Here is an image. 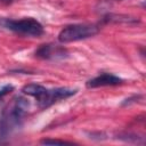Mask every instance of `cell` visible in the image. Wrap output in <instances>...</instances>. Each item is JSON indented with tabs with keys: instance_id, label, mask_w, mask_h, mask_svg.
I'll return each instance as SVG.
<instances>
[{
	"instance_id": "6",
	"label": "cell",
	"mask_w": 146,
	"mask_h": 146,
	"mask_svg": "<svg viewBox=\"0 0 146 146\" xmlns=\"http://www.w3.org/2000/svg\"><path fill=\"white\" fill-rule=\"evenodd\" d=\"M41 144H44V145H67L71 143L65 141V140H58V139H43V140H41Z\"/></svg>"
},
{
	"instance_id": "4",
	"label": "cell",
	"mask_w": 146,
	"mask_h": 146,
	"mask_svg": "<svg viewBox=\"0 0 146 146\" xmlns=\"http://www.w3.org/2000/svg\"><path fill=\"white\" fill-rule=\"evenodd\" d=\"M122 80L113 74L103 73L87 82L88 88H98V87H106V86H117L121 84Z\"/></svg>"
},
{
	"instance_id": "8",
	"label": "cell",
	"mask_w": 146,
	"mask_h": 146,
	"mask_svg": "<svg viewBox=\"0 0 146 146\" xmlns=\"http://www.w3.org/2000/svg\"><path fill=\"white\" fill-rule=\"evenodd\" d=\"M115 1H120V0H115Z\"/></svg>"
},
{
	"instance_id": "3",
	"label": "cell",
	"mask_w": 146,
	"mask_h": 146,
	"mask_svg": "<svg viewBox=\"0 0 146 146\" xmlns=\"http://www.w3.org/2000/svg\"><path fill=\"white\" fill-rule=\"evenodd\" d=\"M76 92V89H70V88H56V89H47L43 91V94L36 98L38 105L41 108H47L54 103L71 97Z\"/></svg>"
},
{
	"instance_id": "7",
	"label": "cell",
	"mask_w": 146,
	"mask_h": 146,
	"mask_svg": "<svg viewBox=\"0 0 146 146\" xmlns=\"http://www.w3.org/2000/svg\"><path fill=\"white\" fill-rule=\"evenodd\" d=\"M2 1H3V2H6V3H9V2H11L13 0H2Z\"/></svg>"
},
{
	"instance_id": "2",
	"label": "cell",
	"mask_w": 146,
	"mask_h": 146,
	"mask_svg": "<svg viewBox=\"0 0 146 146\" xmlns=\"http://www.w3.org/2000/svg\"><path fill=\"white\" fill-rule=\"evenodd\" d=\"M99 29L96 25H90V24H73L64 27L59 34H58V40L62 43H67V42H73V41H79L83 39H88L90 36H94L97 34Z\"/></svg>"
},
{
	"instance_id": "5",
	"label": "cell",
	"mask_w": 146,
	"mask_h": 146,
	"mask_svg": "<svg viewBox=\"0 0 146 146\" xmlns=\"http://www.w3.org/2000/svg\"><path fill=\"white\" fill-rule=\"evenodd\" d=\"M64 54L65 50L52 44H43L35 52V55L41 58H57V57H63Z\"/></svg>"
},
{
	"instance_id": "1",
	"label": "cell",
	"mask_w": 146,
	"mask_h": 146,
	"mask_svg": "<svg viewBox=\"0 0 146 146\" xmlns=\"http://www.w3.org/2000/svg\"><path fill=\"white\" fill-rule=\"evenodd\" d=\"M0 25L3 26L7 30L31 35V36H39L43 33L42 25L34 18H23V19H8V18H1Z\"/></svg>"
}]
</instances>
